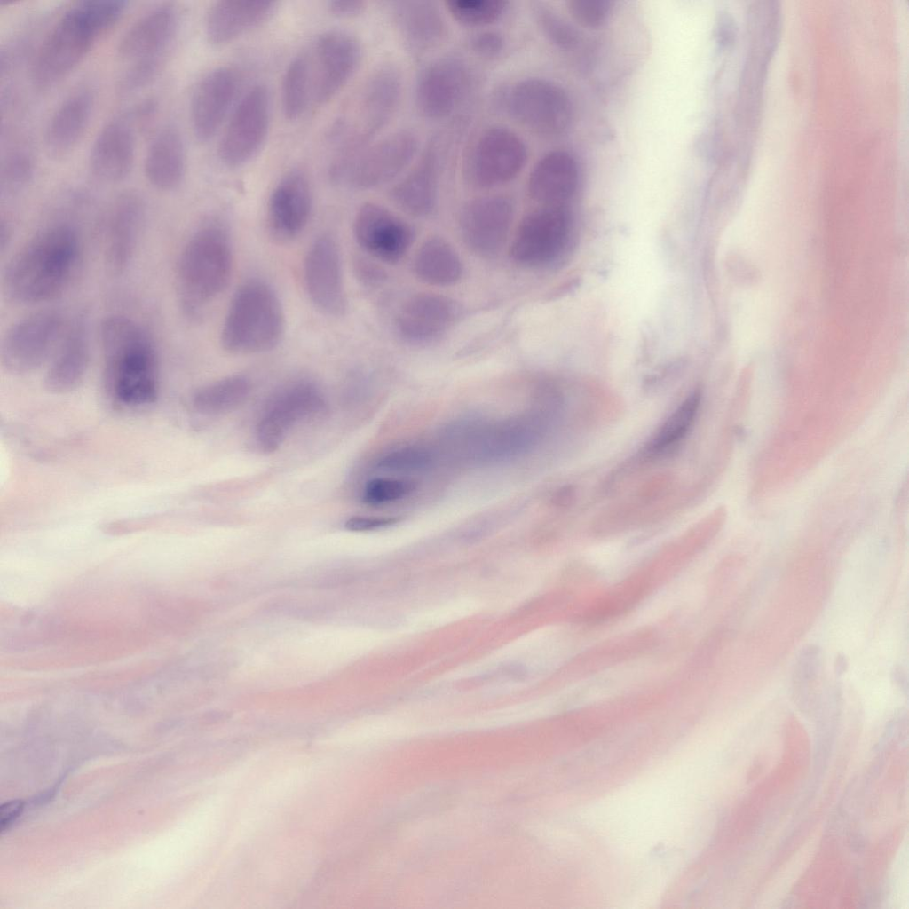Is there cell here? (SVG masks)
Returning <instances> with one entry per match:
<instances>
[{"label": "cell", "mask_w": 909, "mask_h": 909, "mask_svg": "<svg viewBox=\"0 0 909 909\" xmlns=\"http://www.w3.org/2000/svg\"><path fill=\"white\" fill-rule=\"evenodd\" d=\"M93 106V94L87 88L74 91L62 101L45 130L44 142L50 155L61 158L75 148L90 123Z\"/></svg>", "instance_id": "obj_30"}, {"label": "cell", "mask_w": 909, "mask_h": 909, "mask_svg": "<svg viewBox=\"0 0 909 909\" xmlns=\"http://www.w3.org/2000/svg\"><path fill=\"white\" fill-rule=\"evenodd\" d=\"M578 184V168L565 151L546 154L534 166L528 178V192L541 206H565Z\"/></svg>", "instance_id": "obj_29"}, {"label": "cell", "mask_w": 909, "mask_h": 909, "mask_svg": "<svg viewBox=\"0 0 909 909\" xmlns=\"http://www.w3.org/2000/svg\"><path fill=\"white\" fill-rule=\"evenodd\" d=\"M51 358L44 375V388L53 394L75 390L84 379L91 359L89 329L83 316L66 326Z\"/></svg>", "instance_id": "obj_25"}, {"label": "cell", "mask_w": 909, "mask_h": 909, "mask_svg": "<svg viewBox=\"0 0 909 909\" xmlns=\"http://www.w3.org/2000/svg\"><path fill=\"white\" fill-rule=\"evenodd\" d=\"M573 233V220L565 206H541L520 221L510 245V256L518 265L541 267L563 255Z\"/></svg>", "instance_id": "obj_10"}, {"label": "cell", "mask_w": 909, "mask_h": 909, "mask_svg": "<svg viewBox=\"0 0 909 909\" xmlns=\"http://www.w3.org/2000/svg\"><path fill=\"white\" fill-rule=\"evenodd\" d=\"M502 35L494 30L477 33L470 39V47L478 55L485 58L498 56L504 49Z\"/></svg>", "instance_id": "obj_44"}, {"label": "cell", "mask_w": 909, "mask_h": 909, "mask_svg": "<svg viewBox=\"0 0 909 909\" xmlns=\"http://www.w3.org/2000/svg\"><path fill=\"white\" fill-rule=\"evenodd\" d=\"M822 651L816 644L805 646L800 652L793 674L794 694L802 698L814 697L822 688Z\"/></svg>", "instance_id": "obj_37"}, {"label": "cell", "mask_w": 909, "mask_h": 909, "mask_svg": "<svg viewBox=\"0 0 909 909\" xmlns=\"http://www.w3.org/2000/svg\"><path fill=\"white\" fill-rule=\"evenodd\" d=\"M99 334L116 398L129 406L153 403L158 393V361L147 332L127 316L111 315L102 320Z\"/></svg>", "instance_id": "obj_2"}, {"label": "cell", "mask_w": 909, "mask_h": 909, "mask_svg": "<svg viewBox=\"0 0 909 909\" xmlns=\"http://www.w3.org/2000/svg\"><path fill=\"white\" fill-rule=\"evenodd\" d=\"M312 61L306 52L296 54L287 66L281 84V105L286 119H298L312 99Z\"/></svg>", "instance_id": "obj_35"}, {"label": "cell", "mask_w": 909, "mask_h": 909, "mask_svg": "<svg viewBox=\"0 0 909 909\" xmlns=\"http://www.w3.org/2000/svg\"><path fill=\"white\" fill-rule=\"evenodd\" d=\"M134 123L128 114L108 121L99 131L89 155L93 176L105 183H116L131 171L135 158Z\"/></svg>", "instance_id": "obj_24"}, {"label": "cell", "mask_w": 909, "mask_h": 909, "mask_svg": "<svg viewBox=\"0 0 909 909\" xmlns=\"http://www.w3.org/2000/svg\"><path fill=\"white\" fill-rule=\"evenodd\" d=\"M848 666V661L843 655H838L834 662V672L837 676H841L845 673Z\"/></svg>", "instance_id": "obj_49"}, {"label": "cell", "mask_w": 909, "mask_h": 909, "mask_svg": "<svg viewBox=\"0 0 909 909\" xmlns=\"http://www.w3.org/2000/svg\"><path fill=\"white\" fill-rule=\"evenodd\" d=\"M235 69L218 67L203 75L195 85L190 101V120L200 142L210 140L223 123L239 89Z\"/></svg>", "instance_id": "obj_20"}, {"label": "cell", "mask_w": 909, "mask_h": 909, "mask_svg": "<svg viewBox=\"0 0 909 909\" xmlns=\"http://www.w3.org/2000/svg\"><path fill=\"white\" fill-rule=\"evenodd\" d=\"M700 400L701 394L699 391L689 394L659 426L623 470H637L641 466L660 461L674 454L691 431L698 415Z\"/></svg>", "instance_id": "obj_32"}, {"label": "cell", "mask_w": 909, "mask_h": 909, "mask_svg": "<svg viewBox=\"0 0 909 909\" xmlns=\"http://www.w3.org/2000/svg\"><path fill=\"white\" fill-rule=\"evenodd\" d=\"M526 161V146L514 130L491 126L471 145L464 160V178L473 187L493 188L514 179Z\"/></svg>", "instance_id": "obj_8"}, {"label": "cell", "mask_w": 909, "mask_h": 909, "mask_svg": "<svg viewBox=\"0 0 909 909\" xmlns=\"http://www.w3.org/2000/svg\"><path fill=\"white\" fill-rule=\"evenodd\" d=\"M501 106L513 120L539 135H559L572 121L567 93L544 78L528 77L512 83L502 92Z\"/></svg>", "instance_id": "obj_7"}, {"label": "cell", "mask_w": 909, "mask_h": 909, "mask_svg": "<svg viewBox=\"0 0 909 909\" xmlns=\"http://www.w3.org/2000/svg\"><path fill=\"white\" fill-rule=\"evenodd\" d=\"M509 4L506 0H449L446 6L460 23L470 27L490 24L498 20Z\"/></svg>", "instance_id": "obj_38"}, {"label": "cell", "mask_w": 909, "mask_h": 909, "mask_svg": "<svg viewBox=\"0 0 909 909\" xmlns=\"http://www.w3.org/2000/svg\"><path fill=\"white\" fill-rule=\"evenodd\" d=\"M402 76L393 65L375 70L366 81L351 117L340 118L331 131L336 144L330 166L345 170L372 143L396 113L402 95Z\"/></svg>", "instance_id": "obj_4"}, {"label": "cell", "mask_w": 909, "mask_h": 909, "mask_svg": "<svg viewBox=\"0 0 909 909\" xmlns=\"http://www.w3.org/2000/svg\"><path fill=\"white\" fill-rule=\"evenodd\" d=\"M535 14L544 35L554 44L561 48H569L576 43V31L553 11L537 5Z\"/></svg>", "instance_id": "obj_41"}, {"label": "cell", "mask_w": 909, "mask_h": 909, "mask_svg": "<svg viewBox=\"0 0 909 909\" xmlns=\"http://www.w3.org/2000/svg\"><path fill=\"white\" fill-rule=\"evenodd\" d=\"M186 165L183 137L177 127L166 125L153 138L144 160L146 180L157 190L169 192L182 183Z\"/></svg>", "instance_id": "obj_31"}, {"label": "cell", "mask_w": 909, "mask_h": 909, "mask_svg": "<svg viewBox=\"0 0 909 909\" xmlns=\"http://www.w3.org/2000/svg\"><path fill=\"white\" fill-rule=\"evenodd\" d=\"M514 214V202L504 194H488L469 201L459 217L463 243L477 256L496 255L509 237Z\"/></svg>", "instance_id": "obj_15"}, {"label": "cell", "mask_w": 909, "mask_h": 909, "mask_svg": "<svg viewBox=\"0 0 909 909\" xmlns=\"http://www.w3.org/2000/svg\"><path fill=\"white\" fill-rule=\"evenodd\" d=\"M67 324L55 310H39L22 317L6 331L1 342L3 368L12 375L36 370L57 348Z\"/></svg>", "instance_id": "obj_9"}, {"label": "cell", "mask_w": 909, "mask_h": 909, "mask_svg": "<svg viewBox=\"0 0 909 909\" xmlns=\"http://www.w3.org/2000/svg\"><path fill=\"white\" fill-rule=\"evenodd\" d=\"M233 254L226 226L217 218L200 225L183 246L176 272L183 313L196 319L227 287Z\"/></svg>", "instance_id": "obj_3"}, {"label": "cell", "mask_w": 909, "mask_h": 909, "mask_svg": "<svg viewBox=\"0 0 909 909\" xmlns=\"http://www.w3.org/2000/svg\"><path fill=\"white\" fill-rule=\"evenodd\" d=\"M251 390L249 380L230 375L196 390L192 397L194 409L203 415H220L242 405Z\"/></svg>", "instance_id": "obj_34"}, {"label": "cell", "mask_w": 909, "mask_h": 909, "mask_svg": "<svg viewBox=\"0 0 909 909\" xmlns=\"http://www.w3.org/2000/svg\"><path fill=\"white\" fill-rule=\"evenodd\" d=\"M366 3L360 0H333L328 3L330 13L339 18H351L359 15L365 9Z\"/></svg>", "instance_id": "obj_46"}, {"label": "cell", "mask_w": 909, "mask_h": 909, "mask_svg": "<svg viewBox=\"0 0 909 909\" xmlns=\"http://www.w3.org/2000/svg\"><path fill=\"white\" fill-rule=\"evenodd\" d=\"M276 7V2L266 0L216 1L205 17L207 40L215 46L227 44L265 22Z\"/></svg>", "instance_id": "obj_27"}, {"label": "cell", "mask_w": 909, "mask_h": 909, "mask_svg": "<svg viewBox=\"0 0 909 909\" xmlns=\"http://www.w3.org/2000/svg\"><path fill=\"white\" fill-rule=\"evenodd\" d=\"M23 808L24 802L21 800L10 801L1 805L0 825L2 831L10 827V826L20 815V813L23 810Z\"/></svg>", "instance_id": "obj_47"}, {"label": "cell", "mask_w": 909, "mask_h": 909, "mask_svg": "<svg viewBox=\"0 0 909 909\" xmlns=\"http://www.w3.org/2000/svg\"><path fill=\"white\" fill-rule=\"evenodd\" d=\"M430 453L421 447H403L383 456L378 467L384 470H415L425 467L431 462Z\"/></svg>", "instance_id": "obj_42"}, {"label": "cell", "mask_w": 909, "mask_h": 909, "mask_svg": "<svg viewBox=\"0 0 909 909\" xmlns=\"http://www.w3.org/2000/svg\"><path fill=\"white\" fill-rule=\"evenodd\" d=\"M413 489L410 481L378 478L366 484L362 499L369 505L386 504L406 497Z\"/></svg>", "instance_id": "obj_39"}, {"label": "cell", "mask_w": 909, "mask_h": 909, "mask_svg": "<svg viewBox=\"0 0 909 909\" xmlns=\"http://www.w3.org/2000/svg\"><path fill=\"white\" fill-rule=\"evenodd\" d=\"M314 57L312 99L322 105L331 100L355 74L361 62L362 47L352 33L330 29L318 36Z\"/></svg>", "instance_id": "obj_17"}, {"label": "cell", "mask_w": 909, "mask_h": 909, "mask_svg": "<svg viewBox=\"0 0 909 909\" xmlns=\"http://www.w3.org/2000/svg\"><path fill=\"white\" fill-rule=\"evenodd\" d=\"M81 254L77 232L55 224L31 237L7 264L2 288L6 298L20 305L53 299L72 280Z\"/></svg>", "instance_id": "obj_1"}, {"label": "cell", "mask_w": 909, "mask_h": 909, "mask_svg": "<svg viewBox=\"0 0 909 909\" xmlns=\"http://www.w3.org/2000/svg\"><path fill=\"white\" fill-rule=\"evenodd\" d=\"M398 518L353 516L344 524L346 529L354 532L372 531L396 524Z\"/></svg>", "instance_id": "obj_45"}, {"label": "cell", "mask_w": 909, "mask_h": 909, "mask_svg": "<svg viewBox=\"0 0 909 909\" xmlns=\"http://www.w3.org/2000/svg\"><path fill=\"white\" fill-rule=\"evenodd\" d=\"M567 4L573 19L589 28L604 25L612 9V2L606 0H570Z\"/></svg>", "instance_id": "obj_43"}, {"label": "cell", "mask_w": 909, "mask_h": 909, "mask_svg": "<svg viewBox=\"0 0 909 909\" xmlns=\"http://www.w3.org/2000/svg\"><path fill=\"white\" fill-rule=\"evenodd\" d=\"M107 30L86 2L67 10L40 44L31 67V80L39 91L61 82L91 51Z\"/></svg>", "instance_id": "obj_6"}, {"label": "cell", "mask_w": 909, "mask_h": 909, "mask_svg": "<svg viewBox=\"0 0 909 909\" xmlns=\"http://www.w3.org/2000/svg\"><path fill=\"white\" fill-rule=\"evenodd\" d=\"M418 138L408 130H400L372 142L352 162L340 185L356 190L383 186L399 176L413 161Z\"/></svg>", "instance_id": "obj_14"}, {"label": "cell", "mask_w": 909, "mask_h": 909, "mask_svg": "<svg viewBox=\"0 0 909 909\" xmlns=\"http://www.w3.org/2000/svg\"><path fill=\"white\" fill-rule=\"evenodd\" d=\"M472 85V71L462 58L441 56L428 63L417 76L416 107L430 119L447 117L466 99Z\"/></svg>", "instance_id": "obj_12"}, {"label": "cell", "mask_w": 909, "mask_h": 909, "mask_svg": "<svg viewBox=\"0 0 909 909\" xmlns=\"http://www.w3.org/2000/svg\"><path fill=\"white\" fill-rule=\"evenodd\" d=\"M35 161L31 153L24 147L10 150L2 159L0 188L2 196L14 195L33 179Z\"/></svg>", "instance_id": "obj_36"}, {"label": "cell", "mask_w": 909, "mask_h": 909, "mask_svg": "<svg viewBox=\"0 0 909 909\" xmlns=\"http://www.w3.org/2000/svg\"><path fill=\"white\" fill-rule=\"evenodd\" d=\"M391 7L398 33L413 53H424L445 38L447 22L436 2L396 1Z\"/></svg>", "instance_id": "obj_28"}, {"label": "cell", "mask_w": 909, "mask_h": 909, "mask_svg": "<svg viewBox=\"0 0 909 909\" xmlns=\"http://www.w3.org/2000/svg\"><path fill=\"white\" fill-rule=\"evenodd\" d=\"M312 208V194L306 175L294 170L273 188L268 202L267 225L278 241L287 242L305 228Z\"/></svg>", "instance_id": "obj_21"}, {"label": "cell", "mask_w": 909, "mask_h": 909, "mask_svg": "<svg viewBox=\"0 0 909 909\" xmlns=\"http://www.w3.org/2000/svg\"><path fill=\"white\" fill-rule=\"evenodd\" d=\"M144 217V201L134 191L123 192L112 202L105 236V258L112 273H123L132 260Z\"/></svg>", "instance_id": "obj_22"}, {"label": "cell", "mask_w": 909, "mask_h": 909, "mask_svg": "<svg viewBox=\"0 0 909 909\" xmlns=\"http://www.w3.org/2000/svg\"><path fill=\"white\" fill-rule=\"evenodd\" d=\"M353 234L364 251L390 264L399 261L414 241L411 226L375 202H365L360 207L353 220Z\"/></svg>", "instance_id": "obj_18"}, {"label": "cell", "mask_w": 909, "mask_h": 909, "mask_svg": "<svg viewBox=\"0 0 909 909\" xmlns=\"http://www.w3.org/2000/svg\"><path fill=\"white\" fill-rule=\"evenodd\" d=\"M413 272L422 282L431 286H451L463 273L462 259L444 238L432 236L418 248L413 260Z\"/></svg>", "instance_id": "obj_33"}, {"label": "cell", "mask_w": 909, "mask_h": 909, "mask_svg": "<svg viewBox=\"0 0 909 909\" xmlns=\"http://www.w3.org/2000/svg\"><path fill=\"white\" fill-rule=\"evenodd\" d=\"M179 14L172 4H162L139 17L123 35L118 55L131 63L149 59H164L173 42Z\"/></svg>", "instance_id": "obj_23"}, {"label": "cell", "mask_w": 909, "mask_h": 909, "mask_svg": "<svg viewBox=\"0 0 909 909\" xmlns=\"http://www.w3.org/2000/svg\"><path fill=\"white\" fill-rule=\"evenodd\" d=\"M891 679L899 689L906 692L907 676L901 666H895L892 669Z\"/></svg>", "instance_id": "obj_48"}, {"label": "cell", "mask_w": 909, "mask_h": 909, "mask_svg": "<svg viewBox=\"0 0 909 909\" xmlns=\"http://www.w3.org/2000/svg\"><path fill=\"white\" fill-rule=\"evenodd\" d=\"M320 390L306 381L295 382L279 391L266 405L256 426V441L264 453L280 447L292 427L324 411Z\"/></svg>", "instance_id": "obj_13"}, {"label": "cell", "mask_w": 909, "mask_h": 909, "mask_svg": "<svg viewBox=\"0 0 909 909\" xmlns=\"http://www.w3.org/2000/svg\"><path fill=\"white\" fill-rule=\"evenodd\" d=\"M461 306L454 299L434 293H419L400 307L395 326L407 343L426 344L447 334L458 321Z\"/></svg>", "instance_id": "obj_19"}, {"label": "cell", "mask_w": 909, "mask_h": 909, "mask_svg": "<svg viewBox=\"0 0 909 909\" xmlns=\"http://www.w3.org/2000/svg\"><path fill=\"white\" fill-rule=\"evenodd\" d=\"M304 281L312 304L321 313L339 317L347 308L341 251L335 237L324 233L311 244L304 263Z\"/></svg>", "instance_id": "obj_16"}, {"label": "cell", "mask_w": 909, "mask_h": 909, "mask_svg": "<svg viewBox=\"0 0 909 909\" xmlns=\"http://www.w3.org/2000/svg\"><path fill=\"white\" fill-rule=\"evenodd\" d=\"M284 330L285 315L277 293L266 281L250 279L233 294L220 343L229 353H261L274 349Z\"/></svg>", "instance_id": "obj_5"}, {"label": "cell", "mask_w": 909, "mask_h": 909, "mask_svg": "<svg viewBox=\"0 0 909 909\" xmlns=\"http://www.w3.org/2000/svg\"><path fill=\"white\" fill-rule=\"evenodd\" d=\"M164 59H142L130 63L117 83V92L129 95L141 90L157 75Z\"/></svg>", "instance_id": "obj_40"}, {"label": "cell", "mask_w": 909, "mask_h": 909, "mask_svg": "<svg viewBox=\"0 0 909 909\" xmlns=\"http://www.w3.org/2000/svg\"><path fill=\"white\" fill-rule=\"evenodd\" d=\"M439 140L433 138L418 162L391 189L394 202L414 217H428L438 204L441 157Z\"/></svg>", "instance_id": "obj_26"}, {"label": "cell", "mask_w": 909, "mask_h": 909, "mask_svg": "<svg viewBox=\"0 0 909 909\" xmlns=\"http://www.w3.org/2000/svg\"><path fill=\"white\" fill-rule=\"evenodd\" d=\"M271 118V98L265 84H256L234 108L219 141L217 154L226 167L243 166L265 144Z\"/></svg>", "instance_id": "obj_11"}]
</instances>
